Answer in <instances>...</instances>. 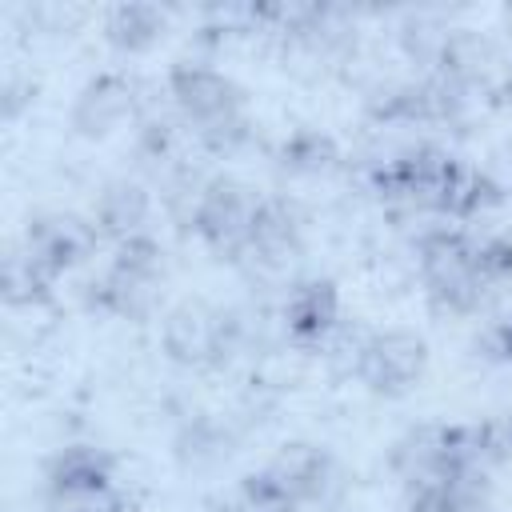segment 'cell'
<instances>
[{"instance_id": "obj_1", "label": "cell", "mask_w": 512, "mask_h": 512, "mask_svg": "<svg viewBox=\"0 0 512 512\" xmlns=\"http://www.w3.org/2000/svg\"><path fill=\"white\" fill-rule=\"evenodd\" d=\"M416 368H420V344L408 340V336L376 340V344H368V352H364V376H368L376 388H392V384L408 380Z\"/></svg>"}, {"instance_id": "obj_2", "label": "cell", "mask_w": 512, "mask_h": 512, "mask_svg": "<svg viewBox=\"0 0 512 512\" xmlns=\"http://www.w3.org/2000/svg\"><path fill=\"white\" fill-rule=\"evenodd\" d=\"M176 96L196 116H224L228 112V80L208 68H184L176 76Z\"/></svg>"}]
</instances>
